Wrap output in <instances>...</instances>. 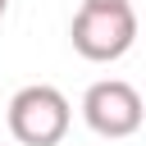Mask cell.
<instances>
[{"label": "cell", "instance_id": "cell-1", "mask_svg": "<svg viewBox=\"0 0 146 146\" xmlns=\"http://www.w3.org/2000/svg\"><path fill=\"white\" fill-rule=\"evenodd\" d=\"M68 41L91 64H114L137 41V9L132 5H78L68 23Z\"/></svg>", "mask_w": 146, "mask_h": 146}, {"label": "cell", "instance_id": "cell-5", "mask_svg": "<svg viewBox=\"0 0 146 146\" xmlns=\"http://www.w3.org/2000/svg\"><path fill=\"white\" fill-rule=\"evenodd\" d=\"M5 9H9V0H0V14H5Z\"/></svg>", "mask_w": 146, "mask_h": 146}, {"label": "cell", "instance_id": "cell-2", "mask_svg": "<svg viewBox=\"0 0 146 146\" xmlns=\"http://www.w3.org/2000/svg\"><path fill=\"white\" fill-rule=\"evenodd\" d=\"M9 132L18 146H59L68 132V96L50 82H27L9 96Z\"/></svg>", "mask_w": 146, "mask_h": 146}, {"label": "cell", "instance_id": "cell-3", "mask_svg": "<svg viewBox=\"0 0 146 146\" xmlns=\"http://www.w3.org/2000/svg\"><path fill=\"white\" fill-rule=\"evenodd\" d=\"M82 119L96 137H132L146 119V105H141V91L123 78H100L82 91Z\"/></svg>", "mask_w": 146, "mask_h": 146}, {"label": "cell", "instance_id": "cell-4", "mask_svg": "<svg viewBox=\"0 0 146 146\" xmlns=\"http://www.w3.org/2000/svg\"><path fill=\"white\" fill-rule=\"evenodd\" d=\"M82 5H132V0H82Z\"/></svg>", "mask_w": 146, "mask_h": 146}]
</instances>
